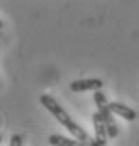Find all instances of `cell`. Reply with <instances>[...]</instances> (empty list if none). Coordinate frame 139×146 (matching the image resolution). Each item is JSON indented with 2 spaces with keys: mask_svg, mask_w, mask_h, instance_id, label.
Masks as SVG:
<instances>
[{
  "mask_svg": "<svg viewBox=\"0 0 139 146\" xmlns=\"http://www.w3.org/2000/svg\"><path fill=\"white\" fill-rule=\"evenodd\" d=\"M39 103L48 110L53 117L56 118V121H58L61 125H63V127L66 128L82 145L96 146V139H93L76 121H73V118H70L68 111L56 101V98H53L52 96H49V94H42V96L39 97Z\"/></svg>",
  "mask_w": 139,
  "mask_h": 146,
  "instance_id": "1",
  "label": "cell"
},
{
  "mask_svg": "<svg viewBox=\"0 0 139 146\" xmlns=\"http://www.w3.org/2000/svg\"><path fill=\"white\" fill-rule=\"evenodd\" d=\"M94 103L97 106V108L100 111V114L103 115L105 121V125H107V131H108V136L111 139L117 138L118 135V125L114 119V112L110 108V103L107 101V97H105L104 93H101L100 90H96L94 91Z\"/></svg>",
  "mask_w": 139,
  "mask_h": 146,
  "instance_id": "2",
  "label": "cell"
},
{
  "mask_svg": "<svg viewBox=\"0 0 139 146\" xmlns=\"http://www.w3.org/2000/svg\"><path fill=\"white\" fill-rule=\"evenodd\" d=\"M93 125H94V132H96V146H105L107 145V139L108 136V131H107V125L103 118V115L100 114V111L93 114Z\"/></svg>",
  "mask_w": 139,
  "mask_h": 146,
  "instance_id": "3",
  "label": "cell"
},
{
  "mask_svg": "<svg viewBox=\"0 0 139 146\" xmlns=\"http://www.w3.org/2000/svg\"><path fill=\"white\" fill-rule=\"evenodd\" d=\"M104 82L101 79H82V80H74L70 83V90L74 93H82L88 90H100L103 89Z\"/></svg>",
  "mask_w": 139,
  "mask_h": 146,
  "instance_id": "4",
  "label": "cell"
},
{
  "mask_svg": "<svg viewBox=\"0 0 139 146\" xmlns=\"http://www.w3.org/2000/svg\"><path fill=\"white\" fill-rule=\"evenodd\" d=\"M110 108L112 110L114 114H117L118 117L124 118L125 121H135L136 119V111L132 110L131 107L122 104V103H118V101H112L110 103Z\"/></svg>",
  "mask_w": 139,
  "mask_h": 146,
  "instance_id": "5",
  "label": "cell"
},
{
  "mask_svg": "<svg viewBox=\"0 0 139 146\" xmlns=\"http://www.w3.org/2000/svg\"><path fill=\"white\" fill-rule=\"evenodd\" d=\"M49 143L53 146H76V145H82L77 139H70V138H65L62 135H51L49 136Z\"/></svg>",
  "mask_w": 139,
  "mask_h": 146,
  "instance_id": "6",
  "label": "cell"
},
{
  "mask_svg": "<svg viewBox=\"0 0 139 146\" xmlns=\"http://www.w3.org/2000/svg\"><path fill=\"white\" fill-rule=\"evenodd\" d=\"M10 145L11 146H21L23 145L21 136H20V135H13V136H11V141H10Z\"/></svg>",
  "mask_w": 139,
  "mask_h": 146,
  "instance_id": "7",
  "label": "cell"
}]
</instances>
